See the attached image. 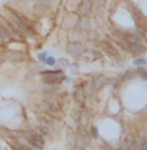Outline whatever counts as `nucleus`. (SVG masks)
Listing matches in <instances>:
<instances>
[{
	"label": "nucleus",
	"mask_w": 147,
	"mask_h": 150,
	"mask_svg": "<svg viewBox=\"0 0 147 150\" xmlns=\"http://www.w3.org/2000/svg\"><path fill=\"white\" fill-rule=\"evenodd\" d=\"M117 77H119V83H121V86H122V84L131 81V80L136 77V69H125L124 74L117 75Z\"/></svg>",
	"instance_id": "dca6fc26"
},
{
	"label": "nucleus",
	"mask_w": 147,
	"mask_h": 150,
	"mask_svg": "<svg viewBox=\"0 0 147 150\" xmlns=\"http://www.w3.org/2000/svg\"><path fill=\"white\" fill-rule=\"evenodd\" d=\"M66 52H67V55L72 56L74 59H78L85 55L86 47H85L83 42H67V44H66Z\"/></svg>",
	"instance_id": "0eeeda50"
},
{
	"label": "nucleus",
	"mask_w": 147,
	"mask_h": 150,
	"mask_svg": "<svg viewBox=\"0 0 147 150\" xmlns=\"http://www.w3.org/2000/svg\"><path fill=\"white\" fill-rule=\"evenodd\" d=\"M88 130H89V134H91V138H92L94 141H99V139H100V130H99L97 125L91 124V125L88 127Z\"/></svg>",
	"instance_id": "aec40b11"
},
{
	"label": "nucleus",
	"mask_w": 147,
	"mask_h": 150,
	"mask_svg": "<svg viewBox=\"0 0 147 150\" xmlns=\"http://www.w3.org/2000/svg\"><path fill=\"white\" fill-rule=\"evenodd\" d=\"M99 44H100L102 53L107 55L108 58H111V59H119V58H122V55H124V53H121L119 50H116V47L111 44V39L107 41V42H99Z\"/></svg>",
	"instance_id": "1a4fd4ad"
},
{
	"label": "nucleus",
	"mask_w": 147,
	"mask_h": 150,
	"mask_svg": "<svg viewBox=\"0 0 147 150\" xmlns=\"http://www.w3.org/2000/svg\"><path fill=\"white\" fill-rule=\"evenodd\" d=\"M0 41H2V44H5V45H6L8 42H11V41H13L11 35H9L8 30L3 27V23H0Z\"/></svg>",
	"instance_id": "6ab92c4d"
},
{
	"label": "nucleus",
	"mask_w": 147,
	"mask_h": 150,
	"mask_svg": "<svg viewBox=\"0 0 147 150\" xmlns=\"http://www.w3.org/2000/svg\"><path fill=\"white\" fill-rule=\"evenodd\" d=\"M102 150H117V147H116V145H113L111 142H105V144H103V147H102Z\"/></svg>",
	"instance_id": "2f4dec72"
},
{
	"label": "nucleus",
	"mask_w": 147,
	"mask_h": 150,
	"mask_svg": "<svg viewBox=\"0 0 147 150\" xmlns=\"http://www.w3.org/2000/svg\"><path fill=\"white\" fill-rule=\"evenodd\" d=\"M94 0H80L75 13L80 17H92L94 16Z\"/></svg>",
	"instance_id": "39448f33"
},
{
	"label": "nucleus",
	"mask_w": 147,
	"mask_h": 150,
	"mask_svg": "<svg viewBox=\"0 0 147 150\" xmlns=\"http://www.w3.org/2000/svg\"><path fill=\"white\" fill-rule=\"evenodd\" d=\"M33 2L38 3V5H42V6L52 9V11H56V9H58V6H60V2H61V0H33Z\"/></svg>",
	"instance_id": "f3484780"
},
{
	"label": "nucleus",
	"mask_w": 147,
	"mask_h": 150,
	"mask_svg": "<svg viewBox=\"0 0 147 150\" xmlns=\"http://www.w3.org/2000/svg\"><path fill=\"white\" fill-rule=\"evenodd\" d=\"M133 150H141V136H138V134H136V138H135Z\"/></svg>",
	"instance_id": "c756f323"
},
{
	"label": "nucleus",
	"mask_w": 147,
	"mask_h": 150,
	"mask_svg": "<svg viewBox=\"0 0 147 150\" xmlns=\"http://www.w3.org/2000/svg\"><path fill=\"white\" fill-rule=\"evenodd\" d=\"M108 2H110V0H94V6L97 9H103L108 5Z\"/></svg>",
	"instance_id": "bb28decb"
},
{
	"label": "nucleus",
	"mask_w": 147,
	"mask_h": 150,
	"mask_svg": "<svg viewBox=\"0 0 147 150\" xmlns=\"http://www.w3.org/2000/svg\"><path fill=\"white\" fill-rule=\"evenodd\" d=\"M136 69V77L141 78L143 81H147V67L146 66H139V67H135Z\"/></svg>",
	"instance_id": "412c9836"
},
{
	"label": "nucleus",
	"mask_w": 147,
	"mask_h": 150,
	"mask_svg": "<svg viewBox=\"0 0 147 150\" xmlns=\"http://www.w3.org/2000/svg\"><path fill=\"white\" fill-rule=\"evenodd\" d=\"M88 96L85 92V89H75L72 92V100H74V105H80V106H86V102H88Z\"/></svg>",
	"instance_id": "ddd939ff"
},
{
	"label": "nucleus",
	"mask_w": 147,
	"mask_h": 150,
	"mask_svg": "<svg viewBox=\"0 0 147 150\" xmlns=\"http://www.w3.org/2000/svg\"><path fill=\"white\" fill-rule=\"evenodd\" d=\"M70 150H88V147H82V145H75V147H72Z\"/></svg>",
	"instance_id": "72a5a7b5"
},
{
	"label": "nucleus",
	"mask_w": 147,
	"mask_h": 150,
	"mask_svg": "<svg viewBox=\"0 0 147 150\" xmlns=\"http://www.w3.org/2000/svg\"><path fill=\"white\" fill-rule=\"evenodd\" d=\"M38 122H44V124H47L50 127V128H53L56 133L58 131H61V128H63V120L58 119V117L55 116H50V114H45V112H41V114H38Z\"/></svg>",
	"instance_id": "20e7f679"
},
{
	"label": "nucleus",
	"mask_w": 147,
	"mask_h": 150,
	"mask_svg": "<svg viewBox=\"0 0 147 150\" xmlns=\"http://www.w3.org/2000/svg\"><path fill=\"white\" fill-rule=\"evenodd\" d=\"M77 27L80 28V30H83V31L89 33L91 30H94V28H96V23H94L92 17H80V19H78Z\"/></svg>",
	"instance_id": "2eb2a0df"
},
{
	"label": "nucleus",
	"mask_w": 147,
	"mask_h": 150,
	"mask_svg": "<svg viewBox=\"0 0 147 150\" xmlns=\"http://www.w3.org/2000/svg\"><path fill=\"white\" fill-rule=\"evenodd\" d=\"M47 56H49V53H47V52H41V53L36 55V59L39 61V63H44V59L47 58Z\"/></svg>",
	"instance_id": "c85d7f7f"
},
{
	"label": "nucleus",
	"mask_w": 147,
	"mask_h": 150,
	"mask_svg": "<svg viewBox=\"0 0 147 150\" xmlns=\"http://www.w3.org/2000/svg\"><path fill=\"white\" fill-rule=\"evenodd\" d=\"M0 14H2V16L6 19V21L11 23V25L16 28V30L21 33L23 38H36V31L33 30V27L30 25V23L23 22L22 19L8 6V5H5V6L2 8V13H0Z\"/></svg>",
	"instance_id": "f257e3e1"
},
{
	"label": "nucleus",
	"mask_w": 147,
	"mask_h": 150,
	"mask_svg": "<svg viewBox=\"0 0 147 150\" xmlns=\"http://www.w3.org/2000/svg\"><path fill=\"white\" fill-rule=\"evenodd\" d=\"M22 133L28 139V142L31 144L33 150H44V147H45V138L41 133H38L35 128H23Z\"/></svg>",
	"instance_id": "f03ea898"
},
{
	"label": "nucleus",
	"mask_w": 147,
	"mask_h": 150,
	"mask_svg": "<svg viewBox=\"0 0 147 150\" xmlns=\"http://www.w3.org/2000/svg\"><path fill=\"white\" fill-rule=\"evenodd\" d=\"M56 66H58L60 69H63V70H67L69 66H70V61H69L67 58H58V63H56Z\"/></svg>",
	"instance_id": "5701e85b"
},
{
	"label": "nucleus",
	"mask_w": 147,
	"mask_h": 150,
	"mask_svg": "<svg viewBox=\"0 0 147 150\" xmlns=\"http://www.w3.org/2000/svg\"><path fill=\"white\" fill-rule=\"evenodd\" d=\"M78 19L80 16L75 11H67V13H64L63 14V17H61V30H64V31H69V30H72V28L77 27V23H78Z\"/></svg>",
	"instance_id": "7ed1b4c3"
},
{
	"label": "nucleus",
	"mask_w": 147,
	"mask_h": 150,
	"mask_svg": "<svg viewBox=\"0 0 147 150\" xmlns=\"http://www.w3.org/2000/svg\"><path fill=\"white\" fill-rule=\"evenodd\" d=\"M139 28H141V31H143V36H144V44L147 45V21H146L144 23H141Z\"/></svg>",
	"instance_id": "cd10ccee"
},
{
	"label": "nucleus",
	"mask_w": 147,
	"mask_h": 150,
	"mask_svg": "<svg viewBox=\"0 0 147 150\" xmlns=\"http://www.w3.org/2000/svg\"><path fill=\"white\" fill-rule=\"evenodd\" d=\"M6 52V63H22L28 58L25 50H16V49H5Z\"/></svg>",
	"instance_id": "9d476101"
},
{
	"label": "nucleus",
	"mask_w": 147,
	"mask_h": 150,
	"mask_svg": "<svg viewBox=\"0 0 147 150\" xmlns=\"http://www.w3.org/2000/svg\"><path fill=\"white\" fill-rule=\"evenodd\" d=\"M135 66V67H139V66H146L147 64V59H146V56L144 55H141V56H135L133 58V63H131Z\"/></svg>",
	"instance_id": "4be33fe9"
},
{
	"label": "nucleus",
	"mask_w": 147,
	"mask_h": 150,
	"mask_svg": "<svg viewBox=\"0 0 147 150\" xmlns=\"http://www.w3.org/2000/svg\"><path fill=\"white\" fill-rule=\"evenodd\" d=\"M69 70L72 72L74 77H77V75L80 74V63H77V61H75V63H70V66H69Z\"/></svg>",
	"instance_id": "a878e982"
},
{
	"label": "nucleus",
	"mask_w": 147,
	"mask_h": 150,
	"mask_svg": "<svg viewBox=\"0 0 147 150\" xmlns=\"http://www.w3.org/2000/svg\"><path fill=\"white\" fill-rule=\"evenodd\" d=\"M114 69H125L127 67V61L125 58H119V59H114V63L111 64Z\"/></svg>",
	"instance_id": "393cba45"
},
{
	"label": "nucleus",
	"mask_w": 147,
	"mask_h": 150,
	"mask_svg": "<svg viewBox=\"0 0 147 150\" xmlns=\"http://www.w3.org/2000/svg\"><path fill=\"white\" fill-rule=\"evenodd\" d=\"M38 89H39V92L42 96H58L61 92V89L56 86V84H49V83H44V81H41Z\"/></svg>",
	"instance_id": "f8f14e48"
},
{
	"label": "nucleus",
	"mask_w": 147,
	"mask_h": 150,
	"mask_svg": "<svg viewBox=\"0 0 147 150\" xmlns=\"http://www.w3.org/2000/svg\"><path fill=\"white\" fill-rule=\"evenodd\" d=\"M66 38H67V42H83V44L89 39L88 33L83 31V30H80L78 27H75V28H72V30L66 31Z\"/></svg>",
	"instance_id": "6e6552de"
},
{
	"label": "nucleus",
	"mask_w": 147,
	"mask_h": 150,
	"mask_svg": "<svg viewBox=\"0 0 147 150\" xmlns=\"http://www.w3.org/2000/svg\"><path fill=\"white\" fill-rule=\"evenodd\" d=\"M35 130L38 131V133H41L44 138H53V136L56 134V131L53 128H50L47 124H44V122H38V124L35 125Z\"/></svg>",
	"instance_id": "4468645a"
},
{
	"label": "nucleus",
	"mask_w": 147,
	"mask_h": 150,
	"mask_svg": "<svg viewBox=\"0 0 147 150\" xmlns=\"http://www.w3.org/2000/svg\"><path fill=\"white\" fill-rule=\"evenodd\" d=\"M107 80H108V77H107L105 74H96V75H92V77L89 78V84H91V88H92V92L94 94L102 92L103 89L107 88Z\"/></svg>",
	"instance_id": "423d86ee"
},
{
	"label": "nucleus",
	"mask_w": 147,
	"mask_h": 150,
	"mask_svg": "<svg viewBox=\"0 0 147 150\" xmlns=\"http://www.w3.org/2000/svg\"><path fill=\"white\" fill-rule=\"evenodd\" d=\"M56 63H58V59H56L55 56L49 55V56H47V58L44 59V63H42V64H44V66H47V67H55V66H56Z\"/></svg>",
	"instance_id": "b1692460"
},
{
	"label": "nucleus",
	"mask_w": 147,
	"mask_h": 150,
	"mask_svg": "<svg viewBox=\"0 0 147 150\" xmlns=\"http://www.w3.org/2000/svg\"><path fill=\"white\" fill-rule=\"evenodd\" d=\"M77 138H78L77 130L67 128V138H66V144H67V147H69V149L75 147V144H77Z\"/></svg>",
	"instance_id": "a211bd4d"
},
{
	"label": "nucleus",
	"mask_w": 147,
	"mask_h": 150,
	"mask_svg": "<svg viewBox=\"0 0 147 150\" xmlns=\"http://www.w3.org/2000/svg\"><path fill=\"white\" fill-rule=\"evenodd\" d=\"M141 150H147V134L141 136Z\"/></svg>",
	"instance_id": "7c9ffc66"
},
{
	"label": "nucleus",
	"mask_w": 147,
	"mask_h": 150,
	"mask_svg": "<svg viewBox=\"0 0 147 150\" xmlns=\"http://www.w3.org/2000/svg\"><path fill=\"white\" fill-rule=\"evenodd\" d=\"M127 52H129V55H131L135 58V56H141L144 55L147 52V45L144 42H135V44H129L127 47Z\"/></svg>",
	"instance_id": "9b49d317"
},
{
	"label": "nucleus",
	"mask_w": 147,
	"mask_h": 150,
	"mask_svg": "<svg viewBox=\"0 0 147 150\" xmlns=\"http://www.w3.org/2000/svg\"><path fill=\"white\" fill-rule=\"evenodd\" d=\"M0 45H5V44H2V41H0Z\"/></svg>",
	"instance_id": "f704fd0d"
},
{
	"label": "nucleus",
	"mask_w": 147,
	"mask_h": 150,
	"mask_svg": "<svg viewBox=\"0 0 147 150\" xmlns=\"http://www.w3.org/2000/svg\"><path fill=\"white\" fill-rule=\"evenodd\" d=\"M6 63V52H5V49H0V64Z\"/></svg>",
	"instance_id": "473e14b6"
}]
</instances>
